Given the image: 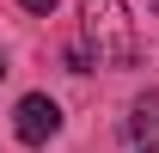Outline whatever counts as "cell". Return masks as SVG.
<instances>
[{
    "instance_id": "obj_1",
    "label": "cell",
    "mask_w": 159,
    "mask_h": 153,
    "mask_svg": "<svg viewBox=\"0 0 159 153\" xmlns=\"http://www.w3.org/2000/svg\"><path fill=\"white\" fill-rule=\"evenodd\" d=\"M80 43L92 49V67H135L141 37L129 19V0H80Z\"/></svg>"
},
{
    "instance_id": "obj_2",
    "label": "cell",
    "mask_w": 159,
    "mask_h": 153,
    "mask_svg": "<svg viewBox=\"0 0 159 153\" xmlns=\"http://www.w3.org/2000/svg\"><path fill=\"white\" fill-rule=\"evenodd\" d=\"M12 135H19L25 147H43V141H55L61 135V104L49 92H25L19 110H12Z\"/></svg>"
},
{
    "instance_id": "obj_3",
    "label": "cell",
    "mask_w": 159,
    "mask_h": 153,
    "mask_svg": "<svg viewBox=\"0 0 159 153\" xmlns=\"http://www.w3.org/2000/svg\"><path fill=\"white\" fill-rule=\"evenodd\" d=\"M129 135H135V141L159 135V86H153L147 98H135V110H129Z\"/></svg>"
},
{
    "instance_id": "obj_4",
    "label": "cell",
    "mask_w": 159,
    "mask_h": 153,
    "mask_svg": "<svg viewBox=\"0 0 159 153\" xmlns=\"http://www.w3.org/2000/svg\"><path fill=\"white\" fill-rule=\"evenodd\" d=\"M25 12H37V19H49V12H55V0H19Z\"/></svg>"
},
{
    "instance_id": "obj_5",
    "label": "cell",
    "mask_w": 159,
    "mask_h": 153,
    "mask_svg": "<svg viewBox=\"0 0 159 153\" xmlns=\"http://www.w3.org/2000/svg\"><path fill=\"white\" fill-rule=\"evenodd\" d=\"M135 153H159V141H153V135H147V141H141V147H135Z\"/></svg>"
},
{
    "instance_id": "obj_6",
    "label": "cell",
    "mask_w": 159,
    "mask_h": 153,
    "mask_svg": "<svg viewBox=\"0 0 159 153\" xmlns=\"http://www.w3.org/2000/svg\"><path fill=\"white\" fill-rule=\"evenodd\" d=\"M0 74H6V49H0Z\"/></svg>"
}]
</instances>
